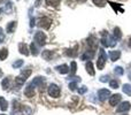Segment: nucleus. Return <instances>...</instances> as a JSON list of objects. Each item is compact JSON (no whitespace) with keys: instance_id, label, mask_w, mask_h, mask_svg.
Here are the masks:
<instances>
[{"instance_id":"nucleus-4","label":"nucleus","mask_w":131,"mask_h":115,"mask_svg":"<svg viewBox=\"0 0 131 115\" xmlns=\"http://www.w3.org/2000/svg\"><path fill=\"white\" fill-rule=\"evenodd\" d=\"M60 93H61V91H60V88L57 84H51V85L48 86V95L52 98H59Z\"/></svg>"},{"instance_id":"nucleus-42","label":"nucleus","mask_w":131,"mask_h":115,"mask_svg":"<svg viewBox=\"0 0 131 115\" xmlns=\"http://www.w3.org/2000/svg\"><path fill=\"white\" fill-rule=\"evenodd\" d=\"M31 27H35V18H31V23H30Z\"/></svg>"},{"instance_id":"nucleus-40","label":"nucleus","mask_w":131,"mask_h":115,"mask_svg":"<svg viewBox=\"0 0 131 115\" xmlns=\"http://www.w3.org/2000/svg\"><path fill=\"white\" fill-rule=\"evenodd\" d=\"M10 9H12V4L10 2H8V4H7V9H6V12H10Z\"/></svg>"},{"instance_id":"nucleus-19","label":"nucleus","mask_w":131,"mask_h":115,"mask_svg":"<svg viewBox=\"0 0 131 115\" xmlns=\"http://www.w3.org/2000/svg\"><path fill=\"white\" fill-rule=\"evenodd\" d=\"M86 71H88L91 76H94L95 71H94V69H93V65H92L91 61H89V62L86 63Z\"/></svg>"},{"instance_id":"nucleus-15","label":"nucleus","mask_w":131,"mask_h":115,"mask_svg":"<svg viewBox=\"0 0 131 115\" xmlns=\"http://www.w3.org/2000/svg\"><path fill=\"white\" fill-rule=\"evenodd\" d=\"M77 50H78V45H76L74 48H70V50H68L66 53H67V55H69V57L74 58V57H76V55L78 54V52H77Z\"/></svg>"},{"instance_id":"nucleus-10","label":"nucleus","mask_w":131,"mask_h":115,"mask_svg":"<svg viewBox=\"0 0 131 115\" xmlns=\"http://www.w3.org/2000/svg\"><path fill=\"white\" fill-rule=\"evenodd\" d=\"M24 95L27 96L28 98H32L35 96V89H34V85H32V84H30V85H28L27 88H25Z\"/></svg>"},{"instance_id":"nucleus-32","label":"nucleus","mask_w":131,"mask_h":115,"mask_svg":"<svg viewBox=\"0 0 131 115\" xmlns=\"http://www.w3.org/2000/svg\"><path fill=\"white\" fill-rule=\"evenodd\" d=\"M115 74L118 75V76H122V75L124 74V70H123L122 67H116L115 68Z\"/></svg>"},{"instance_id":"nucleus-41","label":"nucleus","mask_w":131,"mask_h":115,"mask_svg":"<svg viewBox=\"0 0 131 115\" xmlns=\"http://www.w3.org/2000/svg\"><path fill=\"white\" fill-rule=\"evenodd\" d=\"M40 1H41V0H36V4H35V6L38 7L39 5H40Z\"/></svg>"},{"instance_id":"nucleus-30","label":"nucleus","mask_w":131,"mask_h":115,"mask_svg":"<svg viewBox=\"0 0 131 115\" xmlns=\"http://www.w3.org/2000/svg\"><path fill=\"white\" fill-rule=\"evenodd\" d=\"M1 86L4 90H6V89L9 88V78H4V81L1 82Z\"/></svg>"},{"instance_id":"nucleus-16","label":"nucleus","mask_w":131,"mask_h":115,"mask_svg":"<svg viewBox=\"0 0 131 115\" xmlns=\"http://www.w3.org/2000/svg\"><path fill=\"white\" fill-rule=\"evenodd\" d=\"M7 108H8V102L6 101V99L4 97H0V109L5 112L7 111Z\"/></svg>"},{"instance_id":"nucleus-49","label":"nucleus","mask_w":131,"mask_h":115,"mask_svg":"<svg viewBox=\"0 0 131 115\" xmlns=\"http://www.w3.org/2000/svg\"><path fill=\"white\" fill-rule=\"evenodd\" d=\"M1 115H5V114H1Z\"/></svg>"},{"instance_id":"nucleus-23","label":"nucleus","mask_w":131,"mask_h":115,"mask_svg":"<svg viewBox=\"0 0 131 115\" xmlns=\"http://www.w3.org/2000/svg\"><path fill=\"white\" fill-rule=\"evenodd\" d=\"M61 2V0H46V5L52 7H58Z\"/></svg>"},{"instance_id":"nucleus-14","label":"nucleus","mask_w":131,"mask_h":115,"mask_svg":"<svg viewBox=\"0 0 131 115\" xmlns=\"http://www.w3.org/2000/svg\"><path fill=\"white\" fill-rule=\"evenodd\" d=\"M120 57H121V52H120V51H112V52L109 53V58H111L112 61L118 60Z\"/></svg>"},{"instance_id":"nucleus-34","label":"nucleus","mask_w":131,"mask_h":115,"mask_svg":"<svg viewBox=\"0 0 131 115\" xmlns=\"http://www.w3.org/2000/svg\"><path fill=\"white\" fill-rule=\"evenodd\" d=\"M22 65H23V60H17L13 63V67L14 68H20Z\"/></svg>"},{"instance_id":"nucleus-6","label":"nucleus","mask_w":131,"mask_h":115,"mask_svg":"<svg viewBox=\"0 0 131 115\" xmlns=\"http://www.w3.org/2000/svg\"><path fill=\"white\" fill-rule=\"evenodd\" d=\"M130 108H131L130 102L129 101H124V102H122L117 108H116V112H117V113H123V112H128Z\"/></svg>"},{"instance_id":"nucleus-26","label":"nucleus","mask_w":131,"mask_h":115,"mask_svg":"<svg viewBox=\"0 0 131 115\" xmlns=\"http://www.w3.org/2000/svg\"><path fill=\"white\" fill-rule=\"evenodd\" d=\"M21 111H22V113L24 115H31L32 113L31 108H29L28 106H21Z\"/></svg>"},{"instance_id":"nucleus-9","label":"nucleus","mask_w":131,"mask_h":115,"mask_svg":"<svg viewBox=\"0 0 131 115\" xmlns=\"http://www.w3.org/2000/svg\"><path fill=\"white\" fill-rule=\"evenodd\" d=\"M44 83H45V78H44V77L38 76V77H36V78H34V81H32L31 84H32L34 86H37V88L43 89Z\"/></svg>"},{"instance_id":"nucleus-47","label":"nucleus","mask_w":131,"mask_h":115,"mask_svg":"<svg viewBox=\"0 0 131 115\" xmlns=\"http://www.w3.org/2000/svg\"><path fill=\"white\" fill-rule=\"evenodd\" d=\"M2 11H4V9H2V8H0V14L2 13Z\"/></svg>"},{"instance_id":"nucleus-28","label":"nucleus","mask_w":131,"mask_h":115,"mask_svg":"<svg viewBox=\"0 0 131 115\" xmlns=\"http://www.w3.org/2000/svg\"><path fill=\"white\" fill-rule=\"evenodd\" d=\"M109 5H111V6L113 7L114 9H115V12H121V13H123V8H121V5H120V4H114V2H109Z\"/></svg>"},{"instance_id":"nucleus-39","label":"nucleus","mask_w":131,"mask_h":115,"mask_svg":"<svg viewBox=\"0 0 131 115\" xmlns=\"http://www.w3.org/2000/svg\"><path fill=\"white\" fill-rule=\"evenodd\" d=\"M109 81V76H102L101 78H100V82H102V83H105V82Z\"/></svg>"},{"instance_id":"nucleus-27","label":"nucleus","mask_w":131,"mask_h":115,"mask_svg":"<svg viewBox=\"0 0 131 115\" xmlns=\"http://www.w3.org/2000/svg\"><path fill=\"white\" fill-rule=\"evenodd\" d=\"M93 4L98 7H104L107 4V0H92Z\"/></svg>"},{"instance_id":"nucleus-7","label":"nucleus","mask_w":131,"mask_h":115,"mask_svg":"<svg viewBox=\"0 0 131 115\" xmlns=\"http://www.w3.org/2000/svg\"><path fill=\"white\" fill-rule=\"evenodd\" d=\"M109 96H111V93H109V91L107 89H101V90L98 91V97H99V99L101 101H105Z\"/></svg>"},{"instance_id":"nucleus-33","label":"nucleus","mask_w":131,"mask_h":115,"mask_svg":"<svg viewBox=\"0 0 131 115\" xmlns=\"http://www.w3.org/2000/svg\"><path fill=\"white\" fill-rule=\"evenodd\" d=\"M109 86H111L112 89H117L118 88V82L116 81V79H113V81H111V83H109Z\"/></svg>"},{"instance_id":"nucleus-44","label":"nucleus","mask_w":131,"mask_h":115,"mask_svg":"<svg viewBox=\"0 0 131 115\" xmlns=\"http://www.w3.org/2000/svg\"><path fill=\"white\" fill-rule=\"evenodd\" d=\"M2 75H4V72H2V70L0 69V78H1V77H2Z\"/></svg>"},{"instance_id":"nucleus-38","label":"nucleus","mask_w":131,"mask_h":115,"mask_svg":"<svg viewBox=\"0 0 131 115\" xmlns=\"http://www.w3.org/2000/svg\"><path fill=\"white\" fill-rule=\"evenodd\" d=\"M5 39V35L4 32H2V28H0V43H2Z\"/></svg>"},{"instance_id":"nucleus-8","label":"nucleus","mask_w":131,"mask_h":115,"mask_svg":"<svg viewBox=\"0 0 131 115\" xmlns=\"http://www.w3.org/2000/svg\"><path fill=\"white\" fill-rule=\"evenodd\" d=\"M88 45H89V47L91 48V51H93V52L97 50L98 43H97V39L94 38V36H90L88 38Z\"/></svg>"},{"instance_id":"nucleus-12","label":"nucleus","mask_w":131,"mask_h":115,"mask_svg":"<svg viewBox=\"0 0 131 115\" xmlns=\"http://www.w3.org/2000/svg\"><path fill=\"white\" fill-rule=\"evenodd\" d=\"M18 51H20L21 54H24L25 57L29 55V48H28L27 44L25 43H20L18 44Z\"/></svg>"},{"instance_id":"nucleus-36","label":"nucleus","mask_w":131,"mask_h":115,"mask_svg":"<svg viewBox=\"0 0 131 115\" xmlns=\"http://www.w3.org/2000/svg\"><path fill=\"white\" fill-rule=\"evenodd\" d=\"M76 88H77V82H71V83L69 84V89L71 91H75L76 90Z\"/></svg>"},{"instance_id":"nucleus-48","label":"nucleus","mask_w":131,"mask_h":115,"mask_svg":"<svg viewBox=\"0 0 131 115\" xmlns=\"http://www.w3.org/2000/svg\"><path fill=\"white\" fill-rule=\"evenodd\" d=\"M123 115H127V114H123Z\"/></svg>"},{"instance_id":"nucleus-35","label":"nucleus","mask_w":131,"mask_h":115,"mask_svg":"<svg viewBox=\"0 0 131 115\" xmlns=\"http://www.w3.org/2000/svg\"><path fill=\"white\" fill-rule=\"evenodd\" d=\"M76 70H77V65H76V62H75V61H72V62H71V74L74 75L75 72H76Z\"/></svg>"},{"instance_id":"nucleus-22","label":"nucleus","mask_w":131,"mask_h":115,"mask_svg":"<svg viewBox=\"0 0 131 115\" xmlns=\"http://www.w3.org/2000/svg\"><path fill=\"white\" fill-rule=\"evenodd\" d=\"M25 81H27V78H24V77H22V76L16 77V78H15V85H16V86H21V85H23Z\"/></svg>"},{"instance_id":"nucleus-11","label":"nucleus","mask_w":131,"mask_h":115,"mask_svg":"<svg viewBox=\"0 0 131 115\" xmlns=\"http://www.w3.org/2000/svg\"><path fill=\"white\" fill-rule=\"evenodd\" d=\"M121 98H122L121 95H113L111 97V99H109V104H111V106H116V105L121 101Z\"/></svg>"},{"instance_id":"nucleus-37","label":"nucleus","mask_w":131,"mask_h":115,"mask_svg":"<svg viewBox=\"0 0 131 115\" xmlns=\"http://www.w3.org/2000/svg\"><path fill=\"white\" fill-rule=\"evenodd\" d=\"M86 91H88V88H86V86H82L81 89H78V92L81 93V95H83V93H85Z\"/></svg>"},{"instance_id":"nucleus-25","label":"nucleus","mask_w":131,"mask_h":115,"mask_svg":"<svg viewBox=\"0 0 131 115\" xmlns=\"http://www.w3.org/2000/svg\"><path fill=\"white\" fill-rule=\"evenodd\" d=\"M122 90H123V92H124L125 95L131 96V85L130 84H124L123 88H122Z\"/></svg>"},{"instance_id":"nucleus-17","label":"nucleus","mask_w":131,"mask_h":115,"mask_svg":"<svg viewBox=\"0 0 131 115\" xmlns=\"http://www.w3.org/2000/svg\"><path fill=\"white\" fill-rule=\"evenodd\" d=\"M55 69L58 70L59 72H61V74H67V72H69V67H68L67 65H62V66H58Z\"/></svg>"},{"instance_id":"nucleus-21","label":"nucleus","mask_w":131,"mask_h":115,"mask_svg":"<svg viewBox=\"0 0 131 115\" xmlns=\"http://www.w3.org/2000/svg\"><path fill=\"white\" fill-rule=\"evenodd\" d=\"M52 57H53V52H52V51L46 50V51H44V52H43V58L45 59V60L50 61L51 59H52Z\"/></svg>"},{"instance_id":"nucleus-5","label":"nucleus","mask_w":131,"mask_h":115,"mask_svg":"<svg viewBox=\"0 0 131 115\" xmlns=\"http://www.w3.org/2000/svg\"><path fill=\"white\" fill-rule=\"evenodd\" d=\"M51 24H52V20L50 17H41L38 21V27L43 28V29H50Z\"/></svg>"},{"instance_id":"nucleus-31","label":"nucleus","mask_w":131,"mask_h":115,"mask_svg":"<svg viewBox=\"0 0 131 115\" xmlns=\"http://www.w3.org/2000/svg\"><path fill=\"white\" fill-rule=\"evenodd\" d=\"M31 75V70L30 69H27V70H22L21 71V76L24 77V78H28V77Z\"/></svg>"},{"instance_id":"nucleus-1","label":"nucleus","mask_w":131,"mask_h":115,"mask_svg":"<svg viewBox=\"0 0 131 115\" xmlns=\"http://www.w3.org/2000/svg\"><path fill=\"white\" fill-rule=\"evenodd\" d=\"M101 36L102 38L100 39V41H101V44L105 47H113V46L116 45V39L114 37H112L108 32L101 31Z\"/></svg>"},{"instance_id":"nucleus-43","label":"nucleus","mask_w":131,"mask_h":115,"mask_svg":"<svg viewBox=\"0 0 131 115\" xmlns=\"http://www.w3.org/2000/svg\"><path fill=\"white\" fill-rule=\"evenodd\" d=\"M77 1H78V2H79V4H83V2H85V1H86V0H77Z\"/></svg>"},{"instance_id":"nucleus-18","label":"nucleus","mask_w":131,"mask_h":115,"mask_svg":"<svg viewBox=\"0 0 131 115\" xmlns=\"http://www.w3.org/2000/svg\"><path fill=\"white\" fill-rule=\"evenodd\" d=\"M30 51H31V53L35 55V57L39 54V50H38V47H37V44L35 43V41H32L31 45H30Z\"/></svg>"},{"instance_id":"nucleus-13","label":"nucleus","mask_w":131,"mask_h":115,"mask_svg":"<svg viewBox=\"0 0 131 115\" xmlns=\"http://www.w3.org/2000/svg\"><path fill=\"white\" fill-rule=\"evenodd\" d=\"M16 27H17V22H16V21H12V22H9L8 24H7V28H6L7 32H8V34H13V32L15 31Z\"/></svg>"},{"instance_id":"nucleus-2","label":"nucleus","mask_w":131,"mask_h":115,"mask_svg":"<svg viewBox=\"0 0 131 115\" xmlns=\"http://www.w3.org/2000/svg\"><path fill=\"white\" fill-rule=\"evenodd\" d=\"M106 60H107V55H106V53H105V51L101 48V50H100V53H99V58H98V61H97V67L99 70L104 69Z\"/></svg>"},{"instance_id":"nucleus-29","label":"nucleus","mask_w":131,"mask_h":115,"mask_svg":"<svg viewBox=\"0 0 131 115\" xmlns=\"http://www.w3.org/2000/svg\"><path fill=\"white\" fill-rule=\"evenodd\" d=\"M93 55H94V52H93V51H91L90 53L89 52H86V53H84L83 55H82V59H83V60H90L91 58H93Z\"/></svg>"},{"instance_id":"nucleus-24","label":"nucleus","mask_w":131,"mask_h":115,"mask_svg":"<svg viewBox=\"0 0 131 115\" xmlns=\"http://www.w3.org/2000/svg\"><path fill=\"white\" fill-rule=\"evenodd\" d=\"M8 57V50L7 48H1L0 50V60H5Z\"/></svg>"},{"instance_id":"nucleus-20","label":"nucleus","mask_w":131,"mask_h":115,"mask_svg":"<svg viewBox=\"0 0 131 115\" xmlns=\"http://www.w3.org/2000/svg\"><path fill=\"white\" fill-rule=\"evenodd\" d=\"M114 38H115L116 40H120V39L122 38V32H121V29L118 27L114 28Z\"/></svg>"},{"instance_id":"nucleus-46","label":"nucleus","mask_w":131,"mask_h":115,"mask_svg":"<svg viewBox=\"0 0 131 115\" xmlns=\"http://www.w3.org/2000/svg\"><path fill=\"white\" fill-rule=\"evenodd\" d=\"M6 0H0V4H2V2H5Z\"/></svg>"},{"instance_id":"nucleus-45","label":"nucleus","mask_w":131,"mask_h":115,"mask_svg":"<svg viewBox=\"0 0 131 115\" xmlns=\"http://www.w3.org/2000/svg\"><path fill=\"white\" fill-rule=\"evenodd\" d=\"M129 46H130V47H131V38L129 39Z\"/></svg>"},{"instance_id":"nucleus-3","label":"nucleus","mask_w":131,"mask_h":115,"mask_svg":"<svg viewBox=\"0 0 131 115\" xmlns=\"http://www.w3.org/2000/svg\"><path fill=\"white\" fill-rule=\"evenodd\" d=\"M35 43L39 46H44L46 44V35L41 31L36 32V35H35Z\"/></svg>"}]
</instances>
